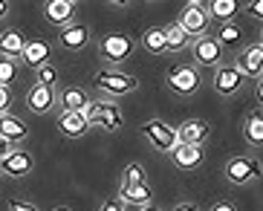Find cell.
I'll use <instances>...</instances> for the list:
<instances>
[{
	"label": "cell",
	"mask_w": 263,
	"mask_h": 211,
	"mask_svg": "<svg viewBox=\"0 0 263 211\" xmlns=\"http://www.w3.org/2000/svg\"><path fill=\"white\" fill-rule=\"evenodd\" d=\"M139 211H162V208H156V205H145V208H139Z\"/></svg>",
	"instance_id": "cell-40"
},
{
	"label": "cell",
	"mask_w": 263,
	"mask_h": 211,
	"mask_svg": "<svg viewBox=\"0 0 263 211\" xmlns=\"http://www.w3.org/2000/svg\"><path fill=\"white\" fill-rule=\"evenodd\" d=\"M209 211H237V205H234L232 200H217Z\"/></svg>",
	"instance_id": "cell-34"
},
{
	"label": "cell",
	"mask_w": 263,
	"mask_h": 211,
	"mask_svg": "<svg viewBox=\"0 0 263 211\" xmlns=\"http://www.w3.org/2000/svg\"><path fill=\"white\" fill-rule=\"evenodd\" d=\"M55 90H49V87L44 84H32V90L26 93V107L32 110V113H38V116H44V113H49V110L55 107Z\"/></svg>",
	"instance_id": "cell-16"
},
{
	"label": "cell",
	"mask_w": 263,
	"mask_h": 211,
	"mask_svg": "<svg viewBox=\"0 0 263 211\" xmlns=\"http://www.w3.org/2000/svg\"><path fill=\"white\" fill-rule=\"evenodd\" d=\"M133 47H136V44H133L130 35L116 32V35H104V38L99 41V55H101V61H104V64L119 67V64H124L127 58H130Z\"/></svg>",
	"instance_id": "cell-5"
},
{
	"label": "cell",
	"mask_w": 263,
	"mask_h": 211,
	"mask_svg": "<svg viewBox=\"0 0 263 211\" xmlns=\"http://www.w3.org/2000/svg\"><path fill=\"white\" fill-rule=\"evenodd\" d=\"M177 24L188 38H202V35H209L211 17H209V12H205V3H202V0H188L185 9L179 12Z\"/></svg>",
	"instance_id": "cell-1"
},
{
	"label": "cell",
	"mask_w": 263,
	"mask_h": 211,
	"mask_svg": "<svg viewBox=\"0 0 263 211\" xmlns=\"http://www.w3.org/2000/svg\"><path fill=\"white\" fill-rule=\"evenodd\" d=\"M76 0H49L47 6H44V15L52 26L64 29V26L72 24V17H76Z\"/></svg>",
	"instance_id": "cell-13"
},
{
	"label": "cell",
	"mask_w": 263,
	"mask_h": 211,
	"mask_svg": "<svg viewBox=\"0 0 263 211\" xmlns=\"http://www.w3.org/2000/svg\"><path fill=\"white\" fill-rule=\"evenodd\" d=\"M26 133H29V127L24 125V119L12 116V113H3L0 116V139H6L15 145V142L26 139Z\"/></svg>",
	"instance_id": "cell-24"
},
{
	"label": "cell",
	"mask_w": 263,
	"mask_h": 211,
	"mask_svg": "<svg viewBox=\"0 0 263 211\" xmlns=\"http://www.w3.org/2000/svg\"><path fill=\"white\" fill-rule=\"evenodd\" d=\"M185 47H188V35L179 29V24L165 26V49H168V52H182Z\"/></svg>",
	"instance_id": "cell-27"
},
{
	"label": "cell",
	"mask_w": 263,
	"mask_h": 211,
	"mask_svg": "<svg viewBox=\"0 0 263 211\" xmlns=\"http://www.w3.org/2000/svg\"><path fill=\"white\" fill-rule=\"evenodd\" d=\"M205 12H209L211 24H229V21H234V15L240 12V3L237 0H209L205 3Z\"/></svg>",
	"instance_id": "cell-22"
},
{
	"label": "cell",
	"mask_w": 263,
	"mask_h": 211,
	"mask_svg": "<svg viewBox=\"0 0 263 211\" xmlns=\"http://www.w3.org/2000/svg\"><path fill=\"white\" fill-rule=\"evenodd\" d=\"M35 84H44V87H49V90H52V87L58 84V70H55L52 64L41 67V70H38V81H35Z\"/></svg>",
	"instance_id": "cell-30"
},
{
	"label": "cell",
	"mask_w": 263,
	"mask_h": 211,
	"mask_svg": "<svg viewBox=\"0 0 263 211\" xmlns=\"http://www.w3.org/2000/svg\"><path fill=\"white\" fill-rule=\"evenodd\" d=\"M246 12L255 21H263V0H252V3H246Z\"/></svg>",
	"instance_id": "cell-32"
},
{
	"label": "cell",
	"mask_w": 263,
	"mask_h": 211,
	"mask_svg": "<svg viewBox=\"0 0 263 211\" xmlns=\"http://www.w3.org/2000/svg\"><path fill=\"white\" fill-rule=\"evenodd\" d=\"M260 44H263V26H260Z\"/></svg>",
	"instance_id": "cell-41"
},
{
	"label": "cell",
	"mask_w": 263,
	"mask_h": 211,
	"mask_svg": "<svg viewBox=\"0 0 263 211\" xmlns=\"http://www.w3.org/2000/svg\"><path fill=\"white\" fill-rule=\"evenodd\" d=\"M209 122H202V119H188V122H182V125L177 127V139L179 145H205L209 142Z\"/></svg>",
	"instance_id": "cell-12"
},
{
	"label": "cell",
	"mask_w": 263,
	"mask_h": 211,
	"mask_svg": "<svg viewBox=\"0 0 263 211\" xmlns=\"http://www.w3.org/2000/svg\"><path fill=\"white\" fill-rule=\"evenodd\" d=\"M191 55H194V64L197 67H220L226 58V49L217 44L214 35H202V38H197L191 44Z\"/></svg>",
	"instance_id": "cell-8"
},
{
	"label": "cell",
	"mask_w": 263,
	"mask_h": 211,
	"mask_svg": "<svg viewBox=\"0 0 263 211\" xmlns=\"http://www.w3.org/2000/svg\"><path fill=\"white\" fill-rule=\"evenodd\" d=\"M58 104H61L64 113H84L90 99H87V93L81 87H64L61 95H58Z\"/></svg>",
	"instance_id": "cell-21"
},
{
	"label": "cell",
	"mask_w": 263,
	"mask_h": 211,
	"mask_svg": "<svg viewBox=\"0 0 263 211\" xmlns=\"http://www.w3.org/2000/svg\"><path fill=\"white\" fill-rule=\"evenodd\" d=\"M174 211H200V205H194V203H182V205H177Z\"/></svg>",
	"instance_id": "cell-38"
},
{
	"label": "cell",
	"mask_w": 263,
	"mask_h": 211,
	"mask_svg": "<svg viewBox=\"0 0 263 211\" xmlns=\"http://www.w3.org/2000/svg\"><path fill=\"white\" fill-rule=\"evenodd\" d=\"M58 41H61L64 49L78 52V49H84L87 44H90V29H87L84 24H70V26H64V29H61Z\"/></svg>",
	"instance_id": "cell-18"
},
{
	"label": "cell",
	"mask_w": 263,
	"mask_h": 211,
	"mask_svg": "<svg viewBox=\"0 0 263 211\" xmlns=\"http://www.w3.org/2000/svg\"><path fill=\"white\" fill-rule=\"evenodd\" d=\"M24 47H26L24 32H17V29H3L0 32V55H3V58H9V61L21 58V55H24Z\"/></svg>",
	"instance_id": "cell-20"
},
{
	"label": "cell",
	"mask_w": 263,
	"mask_h": 211,
	"mask_svg": "<svg viewBox=\"0 0 263 211\" xmlns=\"http://www.w3.org/2000/svg\"><path fill=\"white\" fill-rule=\"evenodd\" d=\"M9 104H12V87H3V84H0V116L9 110Z\"/></svg>",
	"instance_id": "cell-31"
},
{
	"label": "cell",
	"mask_w": 263,
	"mask_h": 211,
	"mask_svg": "<svg viewBox=\"0 0 263 211\" xmlns=\"http://www.w3.org/2000/svg\"><path fill=\"white\" fill-rule=\"evenodd\" d=\"M24 64L26 67H35V70H41V67H47L49 64V44L47 41H26L24 47Z\"/></svg>",
	"instance_id": "cell-23"
},
{
	"label": "cell",
	"mask_w": 263,
	"mask_h": 211,
	"mask_svg": "<svg viewBox=\"0 0 263 211\" xmlns=\"http://www.w3.org/2000/svg\"><path fill=\"white\" fill-rule=\"evenodd\" d=\"M96 87L110 95H127L130 90L139 87V79L130 75V72H122V70H101L96 75Z\"/></svg>",
	"instance_id": "cell-7"
},
{
	"label": "cell",
	"mask_w": 263,
	"mask_h": 211,
	"mask_svg": "<svg viewBox=\"0 0 263 211\" xmlns=\"http://www.w3.org/2000/svg\"><path fill=\"white\" fill-rule=\"evenodd\" d=\"M15 75H17L15 61H9V58H0V84H3V87H12Z\"/></svg>",
	"instance_id": "cell-29"
},
{
	"label": "cell",
	"mask_w": 263,
	"mask_h": 211,
	"mask_svg": "<svg viewBox=\"0 0 263 211\" xmlns=\"http://www.w3.org/2000/svg\"><path fill=\"white\" fill-rule=\"evenodd\" d=\"M32 165H35L32 154H26V150H12L9 157L0 159V174L3 177H12V180H24L26 174L32 171Z\"/></svg>",
	"instance_id": "cell-11"
},
{
	"label": "cell",
	"mask_w": 263,
	"mask_h": 211,
	"mask_svg": "<svg viewBox=\"0 0 263 211\" xmlns=\"http://www.w3.org/2000/svg\"><path fill=\"white\" fill-rule=\"evenodd\" d=\"M122 182H127V185H136V182H147L145 168H142L139 162H130L127 168H124V174H122Z\"/></svg>",
	"instance_id": "cell-28"
},
{
	"label": "cell",
	"mask_w": 263,
	"mask_h": 211,
	"mask_svg": "<svg viewBox=\"0 0 263 211\" xmlns=\"http://www.w3.org/2000/svg\"><path fill=\"white\" fill-rule=\"evenodd\" d=\"M223 174L232 185H246V182L263 177V165H260V159H255V157H232L226 162Z\"/></svg>",
	"instance_id": "cell-6"
},
{
	"label": "cell",
	"mask_w": 263,
	"mask_h": 211,
	"mask_svg": "<svg viewBox=\"0 0 263 211\" xmlns=\"http://www.w3.org/2000/svg\"><path fill=\"white\" fill-rule=\"evenodd\" d=\"M255 99H257V110H263V79H257L255 84Z\"/></svg>",
	"instance_id": "cell-36"
},
{
	"label": "cell",
	"mask_w": 263,
	"mask_h": 211,
	"mask_svg": "<svg viewBox=\"0 0 263 211\" xmlns=\"http://www.w3.org/2000/svg\"><path fill=\"white\" fill-rule=\"evenodd\" d=\"M9 15V3L6 0H0V17H6Z\"/></svg>",
	"instance_id": "cell-39"
},
{
	"label": "cell",
	"mask_w": 263,
	"mask_h": 211,
	"mask_svg": "<svg viewBox=\"0 0 263 211\" xmlns=\"http://www.w3.org/2000/svg\"><path fill=\"white\" fill-rule=\"evenodd\" d=\"M142 136H145L147 145H151L154 150H159V154H171V150L179 145L177 127H171L168 122H162V119H151V122H145V125H142Z\"/></svg>",
	"instance_id": "cell-4"
},
{
	"label": "cell",
	"mask_w": 263,
	"mask_h": 211,
	"mask_svg": "<svg viewBox=\"0 0 263 211\" xmlns=\"http://www.w3.org/2000/svg\"><path fill=\"white\" fill-rule=\"evenodd\" d=\"M234 67L240 70L243 79H263V44H252V47H243L234 58Z\"/></svg>",
	"instance_id": "cell-10"
},
{
	"label": "cell",
	"mask_w": 263,
	"mask_h": 211,
	"mask_svg": "<svg viewBox=\"0 0 263 211\" xmlns=\"http://www.w3.org/2000/svg\"><path fill=\"white\" fill-rule=\"evenodd\" d=\"M243 139L249 148H263V110H249L243 119Z\"/></svg>",
	"instance_id": "cell-17"
},
{
	"label": "cell",
	"mask_w": 263,
	"mask_h": 211,
	"mask_svg": "<svg viewBox=\"0 0 263 211\" xmlns=\"http://www.w3.org/2000/svg\"><path fill=\"white\" fill-rule=\"evenodd\" d=\"M165 84H168V90H174L177 95H194L197 90L202 87V75L197 67H191V64H177V67H171L168 75H165Z\"/></svg>",
	"instance_id": "cell-2"
},
{
	"label": "cell",
	"mask_w": 263,
	"mask_h": 211,
	"mask_svg": "<svg viewBox=\"0 0 263 211\" xmlns=\"http://www.w3.org/2000/svg\"><path fill=\"white\" fill-rule=\"evenodd\" d=\"M58 130L67 139H81L90 130V122L84 119V113H61L58 116Z\"/></svg>",
	"instance_id": "cell-19"
},
{
	"label": "cell",
	"mask_w": 263,
	"mask_h": 211,
	"mask_svg": "<svg viewBox=\"0 0 263 211\" xmlns=\"http://www.w3.org/2000/svg\"><path fill=\"white\" fill-rule=\"evenodd\" d=\"M84 119L90 122V127H104V130H110V133H116L124 127L122 110L110 102H90L84 110Z\"/></svg>",
	"instance_id": "cell-3"
},
{
	"label": "cell",
	"mask_w": 263,
	"mask_h": 211,
	"mask_svg": "<svg viewBox=\"0 0 263 211\" xmlns=\"http://www.w3.org/2000/svg\"><path fill=\"white\" fill-rule=\"evenodd\" d=\"M171 162L177 165L179 171H194V168H200L205 154H202L200 145H177V148L168 154Z\"/></svg>",
	"instance_id": "cell-14"
},
{
	"label": "cell",
	"mask_w": 263,
	"mask_h": 211,
	"mask_svg": "<svg viewBox=\"0 0 263 211\" xmlns=\"http://www.w3.org/2000/svg\"><path fill=\"white\" fill-rule=\"evenodd\" d=\"M99 211H124V203L119 200V197H113V200H107V203L101 205Z\"/></svg>",
	"instance_id": "cell-35"
},
{
	"label": "cell",
	"mask_w": 263,
	"mask_h": 211,
	"mask_svg": "<svg viewBox=\"0 0 263 211\" xmlns=\"http://www.w3.org/2000/svg\"><path fill=\"white\" fill-rule=\"evenodd\" d=\"M119 200H122L124 205H139V208H145V205L154 203V188L147 185V182H136V185L122 182V188H119Z\"/></svg>",
	"instance_id": "cell-15"
},
{
	"label": "cell",
	"mask_w": 263,
	"mask_h": 211,
	"mask_svg": "<svg viewBox=\"0 0 263 211\" xmlns=\"http://www.w3.org/2000/svg\"><path fill=\"white\" fill-rule=\"evenodd\" d=\"M9 211H38V205L26 203V200H9Z\"/></svg>",
	"instance_id": "cell-33"
},
{
	"label": "cell",
	"mask_w": 263,
	"mask_h": 211,
	"mask_svg": "<svg viewBox=\"0 0 263 211\" xmlns=\"http://www.w3.org/2000/svg\"><path fill=\"white\" fill-rule=\"evenodd\" d=\"M217 44H220V47H240V44H243V26L237 24V21H229V24H220V29H217Z\"/></svg>",
	"instance_id": "cell-25"
},
{
	"label": "cell",
	"mask_w": 263,
	"mask_h": 211,
	"mask_svg": "<svg viewBox=\"0 0 263 211\" xmlns=\"http://www.w3.org/2000/svg\"><path fill=\"white\" fill-rule=\"evenodd\" d=\"M55 211H70V208H55Z\"/></svg>",
	"instance_id": "cell-42"
},
{
	"label": "cell",
	"mask_w": 263,
	"mask_h": 211,
	"mask_svg": "<svg viewBox=\"0 0 263 211\" xmlns=\"http://www.w3.org/2000/svg\"><path fill=\"white\" fill-rule=\"evenodd\" d=\"M12 150H15V148H12V142L0 139V159H3V157H9V154H12Z\"/></svg>",
	"instance_id": "cell-37"
},
{
	"label": "cell",
	"mask_w": 263,
	"mask_h": 211,
	"mask_svg": "<svg viewBox=\"0 0 263 211\" xmlns=\"http://www.w3.org/2000/svg\"><path fill=\"white\" fill-rule=\"evenodd\" d=\"M243 87H246V79L240 75V70L234 67V64H220V67L214 70V90H217V95L232 99V95H237Z\"/></svg>",
	"instance_id": "cell-9"
},
{
	"label": "cell",
	"mask_w": 263,
	"mask_h": 211,
	"mask_svg": "<svg viewBox=\"0 0 263 211\" xmlns=\"http://www.w3.org/2000/svg\"><path fill=\"white\" fill-rule=\"evenodd\" d=\"M142 47H145L151 55L168 52V49H165V29H162V26H151V29L142 35Z\"/></svg>",
	"instance_id": "cell-26"
}]
</instances>
